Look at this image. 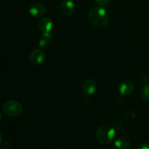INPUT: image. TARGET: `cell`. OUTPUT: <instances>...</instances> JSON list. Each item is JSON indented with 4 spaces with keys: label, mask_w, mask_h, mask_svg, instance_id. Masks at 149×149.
I'll list each match as a JSON object with an SVG mask.
<instances>
[{
    "label": "cell",
    "mask_w": 149,
    "mask_h": 149,
    "mask_svg": "<svg viewBox=\"0 0 149 149\" xmlns=\"http://www.w3.org/2000/svg\"><path fill=\"white\" fill-rule=\"evenodd\" d=\"M88 19L92 24L97 28H105L109 22L108 13L106 9L101 6L93 7L89 12Z\"/></svg>",
    "instance_id": "cell-1"
},
{
    "label": "cell",
    "mask_w": 149,
    "mask_h": 149,
    "mask_svg": "<svg viewBox=\"0 0 149 149\" xmlns=\"http://www.w3.org/2000/svg\"><path fill=\"white\" fill-rule=\"evenodd\" d=\"M116 135V129L109 125H103L96 130V139L103 144H109L114 139Z\"/></svg>",
    "instance_id": "cell-2"
},
{
    "label": "cell",
    "mask_w": 149,
    "mask_h": 149,
    "mask_svg": "<svg viewBox=\"0 0 149 149\" xmlns=\"http://www.w3.org/2000/svg\"><path fill=\"white\" fill-rule=\"evenodd\" d=\"M3 111L9 116H17L23 111V106L17 100H10L3 105Z\"/></svg>",
    "instance_id": "cell-3"
},
{
    "label": "cell",
    "mask_w": 149,
    "mask_h": 149,
    "mask_svg": "<svg viewBox=\"0 0 149 149\" xmlns=\"http://www.w3.org/2000/svg\"><path fill=\"white\" fill-rule=\"evenodd\" d=\"M97 90V84L95 80L87 79L82 85V93L84 97H90L93 95Z\"/></svg>",
    "instance_id": "cell-4"
},
{
    "label": "cell",
    "mask_w": 149,
    "mask_h": 149,
    "mask_svg": "<svg viewBox=\"0 0 149 149\" xmlns=\"http://www.w3.org/2000/svg\"><path fill=\"white\" fill-rule=\"evenodd\" d=\"M29 13L31 16L35 17H42L46 13V7L42 3H33L29 7Z\"/></svg>",
    "instance_id": "cell-5"
},
{
    "label": "cell",
    "mask_w": 149,
    "mask_h": 149,
    "mask_svg": "<svg viewBox=\"0 0 149 149\" xmlns=\"http://www.w3.org/2000/svg\"><path fill=\"white\" fill-rule=\"evenodd\" d=\"M61 13L65 16H70L75 11V4L71 0H63L60 7Z\"/></svg>",
    "instance_id": "cell-6"
},
{
    "label": "cell",
    "mask_w": 149,
    "mask_h": 149,
    "mask_svg": "<svg viewBox=\"0 0 149 149\" xmlns=\"http://www.w3.org/2000/svg\"><path fill=\"white\" fill-rule=\"evenodd\" d=\"M46 55L41 49H36L31 53L30 61L34 65H40L45 61Z\"/></svg>",
    "instance_id": "cell-7"
},
{
    "label": "cell",
    "mask_w": 149,
    "mask_h": 149,
    "mask_svg": "<svg viewBox=\"0 0 149 149\" xmlns=\"http://www.w3.org/2000/svg\"><path fill=\"white\" fill-rule=\"evenodd\" d=\"M53 26V21L49 17H42L38 23V27L42 33H50Z\"/></svg>",
    "instance_id": "cell-8"
},
{
    "label": "cell",
    "mask_w": 149,
    "mask_h": 149,
    "mask_svg": "<svg viewBox=\"0 0 149 149\" xmlns=\"http://www.w3.org/2000/svg\"><path fill=\"white\" fill-rule=\"evenodd\" d=\"M134 88H135L134 84L132 81H129V80L124 81L123 82L121 83L119 87V92L121 97H124V96L130 95L133 92Z\"/></svg>",
    "instance_id": "cell-9"
},
{
    "label": "cell",
    "mask_w": 149,
    "mask_h": 149,
    "mask_svg": "<svg viewBox=\"0 0 149 149\" xmlns=\"http://www.w3.org/2000/svg\"><path fill=\"white\" fill-rule=\"evenodd\" d=\"M130 145V138L125 135L119 137L114 142V146L116 149H129Z\"/></svg>",
    "instance_id": "cell-10"
},
{
    "label": "cell",
    "mask_w": 149,
    "mask_h": 149,
    "mask_svg": "<svg viewBox=\"0 0 149 149\" xmlns=\"http://www.w3.org/2000/svg\"><path fill=\"white\" fill-rule=\"evenodd\" d=\"M52 42V35L51 33H42L39 40V45L41 48H47Z\"/></svg>",
    "instance_id": "cell-11"
},
{
    "label": "cell",
    "mask_w": 149,
    "mask_h": 149,
    "mask_svg": "<svg viewBox=\"0 0 149 149\" xmlns=\"http://www.w3.org/2000/svg\"><path fill=\"white\" fill-rule=\"evenodd\" d=\"M141 98L144 101H149V84L143 86L141 91Z\"/></svg>",
    "instance_id": "cell-12"
},
{
    "label": "cell",
    "mask_w": 149,
    "mask_h": 149,
    "mask_svg": "<svg viewBox=\"0 0 149 149\" xmlns=\"http://www.w3.org/2000/svg\"><path fill=\"white\" fill-rule=\"evenodd\" d=\"M135 117V112L133 110H130L125 113V119H128V120H131V119H134Z\"/></svg>",
    "instance_id": "cell-13"
},
{
    "label": "cell",
    "mask_w": 149,
    "mask_h": 149,
    "mask_svg": "<svg viewBox=\"0 0 149 149\" xmlns=\"http://www.w3.org/2000/svg\"><path fill=\"white\" fill-rule=\"evenodd\" d=\"M111 0H95V3L98 4V6H101V7H106L109 4Z\"/></svg>",
    "instance_id": "cell-14"
},
{
    "label": "cell",
    "mask_w": 149,
    "mask_h": 149,
    "mask_svg": "<svg viewBox=\"0 0 149 149\" xmlns=\"http://www.w3.org/2000/svg\"><path fill=\"white\" fill-rule=\"evenodd\" d=\"M149 79V77L147 74H143L142 76H141V81H143V82H146V81H148Z\"/></svg>",
    "instance_id": "cell-15"
},
{
    "label": "cell",
    "mask_w": 149,
    "mask_h": 149,
    "mask_svg": "<svg viewBox=\"0 0 149 149\" xmlns=\"http://www.w3.org/2000/svg\"><path fill=\"white\" fill-rule=\"evenodd\" d=\"M138 149H149V144L148 143H143L141 146H138Z\"/></svg>",
    "instance_id": "cell-16"
},
{
    "label": "cell",
    "mask_w": 149,
    "mask_h": 149,
    "mask_svg": "<svg viewBox=\"0 0 149 149\" xmlns=\"http://www.w3.org/2000/svg\"><path fill=\"white\" fill-rule=\"evenodd\" d=\"M4 148H9L10 147V143H8L7 141H5V142H4Z\"/></svg>",
    "instance_id": "cell-17"
},
{
    "label": "cell",
    "mask_w": 149,
    "mask_h": 149,
    "mask_svg": "<svg viewBox=\"0 0 149 149\" xmlns=\"http://www.w3.org/2000/svg\"><path fill=\"white\" fill-rule=\"evenodd\" d=\"M1 140H2V135H1V132H0V143H1Z\"/></svg>",
    "instance_id": "cell-18"
},
{
    "label": "cell",
    "mask_w": 149,
    "mask_h": 149,
    "mask_svg": "<svg viewBox=\"0 0 149 149\" xmlns=\"http://www.w3.org/2000/svg\"><path fill=\"white\" fill-rule=\"evenodd\" d=\"M0 119H1V113H0Z\"/></svg>",
    "instance_id": "cell-19"
},
{
    "label": "cell",
    "mask_w": 149,
    "mask_h": 149,
    "mask_svg": "<svg viewBox=\"0 0 149 149\" xmlns=\"http://www.w3.org/2000/svg\"><path fill=\"white\" fill-rule=\"evenodd\" d=\"M0 149H1V148H0Z\"/></svg>",
    "instance_id": "cell-20"
}]
</instances>
